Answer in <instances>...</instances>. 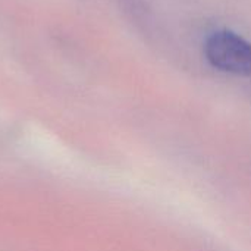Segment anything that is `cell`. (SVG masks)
Returning <instances> with one entry per match:
<instances>
[{"label": "cell", "mask_w": 251, "mask_h": 251, "mask_svg": "<svg viewBox=\"0 0 251 251\" xmlns=\"http://www.w3.org/2000/svg\"><path fill=\"white\" fill-rule=\"evenodd\" d=\"M207 62L218 71L251 76V43L229 29L212 32L204 43Z\"/></svg>", "instance_id": "obj_1"}]
</instances>
